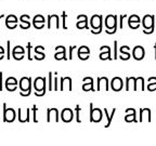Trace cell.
Wrapping results in <instances>:
<instances>
[{"label":"cell","mask_w":156,"mask_h":146,"mask_svg":"<svg viewBox=\"0 0 156 146\" xmlns=\"http://www.w3.org/2000/svg\"><path fill=\"white\" fill-rule=\"evenodd\" d=\"M105 27H106V34H114L117 29V16L113 14H108L104 19Z\"/></svg>","instance_id":"cell-1"},{"label":"cell","mask_w":156,"mask_h":146,"mask_svg":"<svg viewBox=\"0 0 156 146\" xmlns=\"http://www.w3.org/2000/svg\"><path fill=\"white\" fill-rule=\"evenodd\" d=\"M154 15L151 14H146L142 19V25L144 27V34L150 35L154 32Z\"/></svg>","instance_id":"cell-2"},{"label":"cell","mask_w":156,"mask_h":146,"mask_svg":"<svg viewBox=\"0 0 156 146\" xmlns=\"http://www.w3.org/2000/svg\"><path fill=\"white\" fill-rule=\"evenodd\" d=\"M102 23H103V17L102 15L99 14H94L91 17L90 21V25L93 29H97L94 32H92L93 34H100L101 30H102Z\"/></svg>","instance_id":"cell-3"},{"label":"cell","mask_w":156,"mask_h":146,"mask_svg":"<svg viewBox=\"0 0 156 146\" xmlns=\"http://www.w3.org/2000/svg\"><path fill=\"white\" fill-rule=\"evenodd\" d=\"M34 87L36 92H41V93H36V95H44L46 92V78L42 77H37L34 81Z\"/></svg>","instance_id":"cell-4"},{"label":"cell","mask_w":156,"mask_h":146,"mask_svg":"<svg viewBox=\"0 0 156 146\" xmlns=\"http://www.w3.org/2000/svg\"><path fill=\"white\" fill-rule=\"evenodd\" d=\"M30 78L29 77H24L20 80V88L22 91H26L27 95H29L30 93Z\"/></svg>","instance_id":"cell-5"},{"label":"cell","mask_w":156,"mask_h":146,"mask_svg":"<svg viewBox=\"0 0 156 146\" xmlns=\"http://www.w3.org/2000/svg\"><path fill=\"white\" fill-rule=\"evenodd\" d=\"M144 54H145V52H144L143 47L141 46L134 47L133 50H132V56L136 58V61H141L142 58L144 57Z\"/></svg>","instance_id":"cell-6"},{"label":"cell","mask_w":156,"mask_h":146,"mask_svg":"<svg viewBox=\"0 0 156 146\" xmlns=\"http://www.w3.org/2000/svg\"><path fill=\"white\" fill-rule=\"evenodd\" d=\"M122 79L120 77H114L111 81V88L114 91H120L122 89Z\"/></svg>","instance_id":"cell-7"},{"label":"cell","mask_w":156,"mask_h":146,"mask_svg":"<svg viewBox=\"0 0 156 146\" xmlns=\"http://www.w3.org/2000/svg\"><path fill=\"white\" fill-rule=\"evenodd\" d=\"M89 54H90V50L86 46L80 47L77 51V55L79 56V58L83 60V61H85V60H87V58L89 57Z\"/></svg>","instance_id":"cell-8"},{"label":"cell","mask_w":156,"mask_h":146,"mask_svg":"<svg viewBox=\"0 0 156 146\" xmlns=\"http://www.w3.org/2000/svg\"><path fill=\"white\" fill-rule=\"evenodd\" d=\"M55 24L56 28H60V16L56 14L48 15V28H51L52 24Z\"/></svg>","instance_id":"cell-9"},{"label":"cell","mask_w":156,"mask_h":146,"mask_svg":"<svg viewBox=\"0 0 156 146\" xmlns=\"http://www.w3.org/2000/svg\"><path fill=\"white\" fill-rule=\"evenodd\" d=\"M24 53H25L24 48L21 46H17L13 49V57H14L15 60H17V61L22 60L23 56H24Z\"/></svg>","instance_id":"cell-10"},{"label":"cell","mask_w":156,"mask_h":146,"mask_svg":"<svg viewBox=\"0 0 156 146\" xmlns=\"http://www.w3.org/2000/svg\"><path fill=\"white\" fill-rule=\"evenodd\" d=\"M56 53L54 54L55 60H66V51L64 47H56Z\"/></svg>","instance_id":"cell-11"},{"label":"cell","mask_w":156,"mask_h":146,"mask_svg":"<svg viewBox=\"0 0 156 146\" xmlns=\"http://www.w3.org/2000/svg\"><path fill=\"white\" fill-rule=\"evenodd\" d=\"M15 117V112L12 108H5V121H12Z\"/></svg>","instance_id":"cell-12"},{"label":"cell","mask_w":156,"mask_h":146,"mask_svg":"<svg viewBox=\"0 0 156 146\" xmlns=\"http://www.w3.org/2000/svg\"><path fill=\"white\" fill-rule=\"evenodd\" d=\"M61 116L64 121H71L72 118H73V112H72L69 108H65V109H63V112H62Z\"/></svg>","instance_id":"cell-13"},{"label":"cell","mask_w":156,"mask_h":146,"mask_svg":"<svg viewBox=\"0 0 156 146\" xmlns=\"http://www.w3.org/2000/svg\"><path fill=\"white\" fill-rule=\"evenodd\" d=\"M83 81H88V83H85V85H83V89L85 91H89V90H93V80L92 78L90 77H87L83 79Z\"/></svg>","instance_id":"cell-14"},{"label":"cell","mask_w":156,"mask_h":146,"mask_svg":"<svg viewBox=\"0 0 156 146\" xmlns=\"http://www.w3.org/2000/svg\"><path fill=\"white\" fill-rule=\"evenodd\" d=\"M101 117H102V113L99 108H95V109H92L91 112V119L92 121H99L101 119Z\"/></svg>","instance_id":"cell-15"},{"label":"cell","mask_w":156,"mask_h":146,"mask_svg":"<svg viewBox=\"0 0 156 146\" xmlns=\"http://www.w3.org/2000/svg\"><path fill=\"white\" fill-rule=\"evenodd\" d=\"M102 85H104L105 90H107V89H108V87H107V85H108V81H107L106 77L98 78V90H100Z\"/></svg>","instance_id":"cell-16"},{"label":"cell","mask_w":156,"mask_h":146,"mask_svg":"<svg viewBox=\"0 0 156 146\" xmlns=\"http://www.w3.org/2000/svg\"><path fill=\"white\" fill-rule=\"evenodd\" d=\"M61 81H62L61 90H64L66 85L68 87V89H69V90H72V80H71V78L64 77V78H62V80H61Z\"/></svg>","instance_id":"cell-17"},{"label":"cell","mask_w":156,"mask_h":146,"mask_svg":"<svg viewBox=\"0 0 156 146\" xmlns=\"http://www.w3.org/2000/svg\"><path fill=\"white\" fill-rule=\"evenodd\" d=\"M44 22H46V19H44V16L41 14L35 15L34 19H33V23H44Z\"/></svg>","instance_id":"cell-18"},{"label":"cell","mask_w":156,"mask_h":146,"mask_svg":"<svg viewBox=\"0 0 156 146\" xmlns=\"http://www.w3.org/2000/svg\"><path fill=\"white\" fill-rule=\"evenodd\" d=\"M141 22V19H140L139 15L136 14H132L129 16V19H128V23H140Z\"/></svg>","instance_id":"cell-19"},{"label":"cell","mask_w":156,"mask_h":146,"mask_svg":"<svg viewBox=\"0 0 156 146\" xmlns=\"http://www.w3.org/2000/svg\"><path fill=\"white\" fill-rule=\"evenodd\" d=\"M100 58L101 60H111V50L110 51H102L100 54Z\"/></svg>","instance_id":"cell-20"},{"label":"cell","mask_w":156,"mask_h":146,"mask_svg":"<svg viewBox=\"0 0 156 146\" xmlns=\"http://www.w3.org/2000/svg\"><path fill=\"white\" fill-rule=\"evenodd\" d=\"M5 23H17V17L14 14H10L5 19Z\"/></svg>","instance_id":"cell-21"},{"label":"cell","mask_w":156,"mask_h":146,"mask_svg":"<svg viewBox=\"0 0 156 146\" xmlns=\"http://www.w3.org/2000/svg\"><path fill=\"white\" fill-rule=\"evenodd\" d=\"M151 78H152V80H153V83H150L147 89H149L150 91H154V90H156V78L155 77H151Z\"/></svg>","instance_id":"cell-22"},{"label":"cell","mask_w":156,"mask_h":146,"mask_svg":"<svg viewBox=\"0 0 156 146\" xmlns=\"http://www.w3.org/2000/svg\"><path fill=\"white\" fill-rule=\"evenodd\" d=\"M88 21V17L87 15L85 14H80L77 16V23H80V22H87Z\"/></svg>","instance_id":"cell-23"},{"label":"cell","mask_w":156,"mask_h":146,"mask_svg":"<svg viewBox=\"0 0 156 146\" xmlns=\"http://www.w3.org/2000/svg\"><path fill=\"white\" fill-rule=\"evenodd\" d=\"M5 85H17V81L15 78L10 77V78H8L7 81H5Z\"/></svg>","instance_id":"cell-24"},{"label":"cell","mask_w":156,"mask_h":146,"mask_svg":"<svg viewBox=\"0 0 156 146\" xmlns=\"http://www.w3.org/2000/svg\"><path fill=\"white\" fill-rule=\"evenodd\" d=\"M76 26H77V28H79V29L88 28V21H87V22H80V23H77V24H76Z\"/></svg>","instance_id":"cell-25"},{"label":"cell","mask_w":156,"mask_h":146,"mask_svg":"<svg viewBox=\"0 0 156 146\" xmlns=\"http://www.w3.org/2000/svg\"><path fill=\"white\" fill-rule=\"evenodd\" d=\"M129 51H130V49L128 46H122V48L119 49L120 53H129Z\"/></svg>","instance_id":"cell-26"},{"label":"cell","mask_w":156,"mask_h":146,"mask_svg":"<svg viewBox=\"0 0 156 146\" xmlns=\"http://www.w3.org/2000/svg\"><path fill=\"white\" fill-rule=\"evenodd\" d=\"M34 56L36 60H38V61H40V60H44V53H35L34 52Z\"/></svg>","instance_id":"cell-27"},{"label":"cell","mask_w":156,"mask_h":146,"mask_svg":"<svg viewBox=\"0 0 156 146\" xmlns=\"http://www.w3.org/2000/svg\"><path fill=\"white\" fill-rule=\"evenodd\" d=\"M44 47H41V46L36 47V48H35V50H34L35 53H44Z\"/></svg>","instance_id":"cell-28"},{"label":"cell","mask_w":156,"mask_h":146,"mask_svg":"<svg viewBox=\"0 0 156 146\" xmlns=\"http://www.w3.org/2000/svg\"><path fill=\"white\" fill-rule=\"evenodd\" d=\"M33 26L37 29H41L44 27V23H33Z\"/></svg>","instance_id":"cell-29"},{"label":"cell","mask_w":156,"mask_h":146,"mask_svg":"<svg viewBox=\"0 0 156 146\" xmlns=\"http://www.w3.org/2000/svg\"><path fill=\"white\" fill-rule=\"evenodd\" d=\"M30 19V16H29V15H27V14H23L22 16H21V21H22L23 23H27L28 22V19Z\"/></svg>","instance_id":"cell-30"},{"label":"cell","mask_w":156,"mask_h":146,"mask_svg":"<svg viewBox=\"0 0 156 146\" xmlns=\"http://www.w3.org/2000/svg\"><path fill=\"white\" fill-rule=\"evenodd\" d=\"M128 26L132 29H136V28H139L140 23H128Z\"/></svg>","instance_id":"cell-31"},{"label":"cell","mask_w":156,"mask_h":146,"mask_svg":"<svg viewBox=\"0 0 156 146\" xmlns=\"http://www.w3.org/2000/svg\"><path fill=\"white\" fill-rule=\"evenodd\" d=\"M5 25H7L8 28L13 29V28H15V27L17 26V23H5Z\"/></svg>","instance_id":"cell-32"},{"label":"cell","mask_w":156,"mask_h":146,"mask_svg":"<svg viewBox=\"0 0 156 146\" xmlns=\"http://www.w3.org/2000/svg\"><path fill=\"white\" fill-rule=\"evenodd\" d=\"M49 90L52 91V73H49Z\"/></svg>","instance_id":"cell-33"},{"label":"cell","mask_w":156,"mask_h":146,"mask_svg":"<svg viewBox=\"0 0 156 146\" xmlns=\"http://www.w3.org/2000/svg\"><path fill=\"white\" fill-rule=\"evenodd\" d=\"M20 27H21V28H23V29H25V28H29V27H30V23L29 22H27V23H23V24H21L20 25Z\"/></svg>","instance_id":"cell-34"},{"label":"cell","mask_w":156,"mask_h":146,"mask_svg":"<svg viewBox=\"0 0 156 146\" xmlns=\"http://www.w3.org/2000/svg\"><path fill=\"white\" fill-rule=\"evenodd\" d=\"M62 21H63V28L66 29V25H65V19H66V12L64 11L63 13H62Z\"/></svg>","instance_id":"cell-35"},{"label":"cell","mask_w":156,"mask_h":146,"mask_svg":"<svg viewBox=\"0 0 156 146\" xmlns=\"http://www.w3.org/2000/svg\"><path fill=\"white\" fill-rule=\"evenodd\" d=\"M114 58H117V41H114Z\"/></svg>","instance_id":"cell-36"},{"label":"cell","mask_w":156,"mask_h":146,"mask_svg":"<svg viewBox=\"0 0 156 146\" xmlns=\"http://www.w3.org/2000/svg\"><path fill=\"white\" fill-rule=\"evenodd\" d=\"M127 16V15H120V16H119V27H120V28H122V21H124V19H125V17H126Z\"/></svg>","instance_id":"cell-37"},{"label":"cell","mask_w":156,"mask_h":146,"mask_svg":"<svg viewBox=\"0 0 156 146\" xmlns=\"http://www.w3.org/2000/svg\"><path fill=\"white\" fill-rule=\"evenodd\" d=\"M7 44H8V54H7V56H8V60H10V41H7Z\"/></svg>","instance_id":"cell-38"},{"label":"cell","mask_w":156,"mask_h":146,"mask_svg":"<svg viewBox=\"0 0 156 146\" xmlns=\"http://www.w3.org/2000/svg\"><path fill=\"white\" fill-rule=\"evenodd\" d=\"M3 54H5V49H3L2 47H0V55H3ZM1 58H3V57L0 56V60H1Z\"/></svg>","instance_id":"cell-39"},{"label":"cell","mask_w":156,"mask_h":146,"mask_svg":"<svg viewBox=\"0 0 156 146\" xmlns=\"http://www.w3.org/2000/svg\"><path fill=\"white\" fill-rule=\"evenodd\" d=\"M54 90H58V78L54 79Z\"/></svg>","instance_id":"cell-40"},{"label":"cell","mask_w":156,"mask_h":146,"mask_svg":"<svg viewBox=\"0 0 156 146\" xmlns=\"http://www.w3.org/2000/svg\"><path fill=\"white\" fill-rule=\"evenodd\" d=\"M73 49H74V47H72L71 50H73ZM69 58H71V60H72V51H69Z\"/></svg>","instance_id":"cell-41"},{"label":"cell","mask_w":156,"mask_h":146,"mask_svg":"<svg viewBox=\"0 0 156 146\" xmlns=\"http://www.w3.org/2000/svg\"><path fill=\"white\" fill-rule=\"evenodd\" d=\"M155 58H156V43H155Z\"/></svg>","instance_id":"cell-42"},{"label":"cell","mask_w":156,"mask_h":146,"mask_svg":"<svg viewBox=\"0 0 156 146\" xmlns=\"http://www.w3.org/2000/svg\"><path fill=\"white\" fill-rule=\"evenodd\" d=\"M2 16H5V15H0V19H2Z\"/></svg>","instance_id":"cell-43"}]
</instances>
